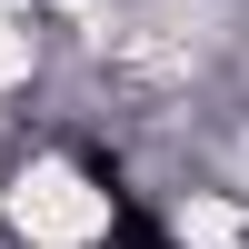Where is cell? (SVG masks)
I'll return each mask as SVG.
<instances>
[{
    "instance_id": "obj_1",
    "label": "cell",
    "mask_w": 249,
    "mask_h": 249,
    "mask_svg": "<svg viewBox=\"0 0 249 249\" xmlns=\"http://www.w3.org/2000/svg\"><path fill=\"white\" fill-rule=\"evenodd\" d=\"M0 239L10 249H110L120 239V190L70 150V140H30L0 190Z\"/></svg>"
}]
</instances>
